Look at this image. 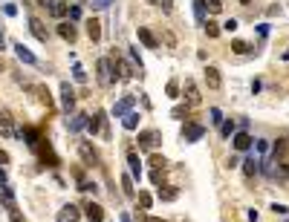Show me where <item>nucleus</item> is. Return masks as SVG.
I'll list each match as a JSON object with an SVG mask.
<instances>
[{
  "label": "nucleus",
  "mask_w": 289,
  "mask_h": 222,
  "mask_svg": "<svg viewBox=\"0 0 289 222\" xmlns=\"http://www.w3.org/2000/svg\"><path fill=\"white\" fill-rule=\"evenodd\" d=\"M9 211H12V222H23L20 220V214H17V208H9Z\"/></svg>",
  "instance_id": "nucleus-43"
},
{
  "label": "nucleus",
  "mask_w": 289,
  "mask_h": 222,
  "mask_svg": "<svg viewBox=\"0 0 289 222\" xmlns=\"http://www.w3.org/2000/svg\"><path fill=\"white\" fill-rule=\"evenodd\" d=\"M127 168H130V176L133 179H142V162H139V156L133 150L127 153Z\"/></svg>",
  "instance_id": "nucleus-15"
},
{
  "label": "nucleus",
  "mask_w": 289,
  "mask_h": 222,
  "mask_svg": "<svg viewBox=\"0 0 289 222\" xmlns=\"http://www.w3.org/2000/svg\"><path fill=\"white\" fill-rule=\"evenodd\" d=\"M151 202H153V196L142 190V193H139V208H142V211H148V208H151Z\"/></svg>",
  "instance_id": "nucleus-29"
},
{
  "label": "nucleus",
  "mask_w": 289,
  "mask_h": 222,
  "mask_svg": "<svg viewBox=\"0 0 289 222\" xmlns=\"http://www.w3.org/2000/svg\"><path fill=\"white\" fill-rule=\"evenodd\" d=\"M252 144H255V138L249 136V133H234V150L246 153V150H249Z\"/></svg>",
  "instance_id": "nucleus-12"
},
{
  "label": "nucleus",
  "mask_w": 289,
  "mask_h": 222,
  "mask_svg": "<svg viewBox=\"0 0 289 222\" xmlns=\"http://www.w3.org/2000/svg\"><path fill=\"white\" fill-rule=\"evenodd\" d=\"M165 95H168V98H176V95H179V84H176V81H168V87H165Z\"/></svg>",
  "instance_id": "nucleus-30"
},
{
  "label": "nucleus",
  "mask_w": 289,
  "mask_h": 222,
  "mask_svg": "<svg viewBox=\"0 0 289 222\" xmlns=\"http://www.w3.org/2000/svg\"><path fill=\"white\" fill-rule=\"evenodd\" d=\"M104 119H107L104 113H96L93 119H87V133H90V136H96V133H102V136L107 138V136H110V133H107V127H104Z\"/></svg>",
  "instance_id": "nucleus-3"
},
{
  "label": "nucleus",
  "mask_w": 289,
  "mask_h": 222,
  "mask_svg": "<svg viewBox=\"0 0 289 222\" xmlns=\"http://www.w3.org/2000/svg\"><path fill=\"white\" fill-rule=\"evenodd\" d=\"M139 222H165V220H159V217H142Z\"/></svg>",
  "instance_id": "nucleus-44"
},
{
  "label": "nucleus",
  "mask_w": 289,
  "mask_h": 222,
  "mask_svg": "<svg viewBox=\"0 0 289 222\" xmlns=\"http://www.w3.org/2000/svg\"><path fill=\"white\" fill-rule=\"evenodd\" d=\"M171 116H173V119H179V121H182V119H185V116H188V107H173V113H171Z\"/></svg>",
  "instance_id": "nucleus-37"
},
{
  "label": "nucleus",
  "mask_w": 289,
  "mask_h": 222,
  "mask_svg": "<svg viewBox=\"0 0 289 222\" xmlns=\"http://www.w3.org/2000/svg\"><path fill=\"white\" fill-rule=\"evenodd\" d=\"M58 35L72 44V41H75V26H72V23H58Z\"/></svg>",
  "instance_id": "nucleus-22"
},
{
  "label": "nucleus",
  "mask_w": 289,
  "mask_h": 222,
  "mask_svg": "<svg viewBox=\"0 0 289 222\" xmlns=\"http://www.w3.org/2000/svg\"><path fill=\"white\" fill-rule=\"evenodd\" d=\"M38 92H41V101L47 104V110H52V98H50V92H47V89H38Z\"/></svg>",
  "instance_id": "nucleus-38"
},
{
  "label": "nucleus",
  "mask_w": 289,
  "mask_h": 222,
  "mask_svg": "<svg viewBox=\"0 0 289 222\" xmlns=\"http://www.w3.org/2000/svg\"><path fill=\"white\" fill-rule=\"evenodd\" d=\"M84 214H87V220L90 222H102L104 220V208L96 205V202H90V205L84 208Z\"/></svg>",
  "instance_id": "nucleus-16"
},
{
  "label": "nucleus",
  "mask_w": 289,
  "mask_h": 222,
  "mask_svg": "<svg viewBox=\"0 0 289 222\" xmlns=\"http://www.w3.org/2000/svg\"><path fill=\"white\" fill-rule=\"evenodd\" d=\"M110 61H113V67L119 69V72H116V78H119V81L133 78V69H136V64H133V61H121V58H116V55H113Z\"/></svg>",
  "instance_id": "nucleus-2"
},
{
  "label": "nucleus",
  "mask_w": 289,
  "mask_h": 222,
  "mask_svg": "<svg viewBox=\"0 0 289 222\" xmlns=\"http://www.w3.org/2000/svg\"><path fill=\"white\" fill-rule=\"evenodd\" d=\"M35 3H41V6H50V0H35Z\"/></svg>",
  "instance_id": "nucleus-47"
},
{
  "label": "nucleus",
  "mask_w": 289,
  "mask_h": 222,
  "mask_svg": "<svg viewBox=\"0 0 289 222\" xmlns=\"http://www.w3.org/2000/svg\"><path fill=\"white\" fill-rule=\"evenodd\" d=\"M159 141H162V138H159L156 130H142V133H139V147H142V150H156Z\"/></svg>",
  "instance_id": "nucleus-4"
},
{
  "label": "nucleus",
  "mask_w": 289,
  "mask_h": 222,
  "mask_svg": "<svg viewBox=\"0 0 289 222\" xmlns=\"http://www.w3.org/2000/svg\"><path fill=\"white\" fill-rule=\"evenodd\" d=\"M78 153H81V159H84V165H90V168H93V165H99V153L93 150V144H90V141H81V144H78Z\"/></svg>",
  "instance_id": "nucleus-8"
},
{
  "label": "nucleus",
  "mask_w": 289,
  "mask_h": 222,
  "mask_svg": "<svg viewBox=\"0 0 289 222\" xmlns=\"http://www.w3.org/2000/svg\"><path fill=\"white\" fill-rule=\"evenodd\" d=\"M61 104H64V110H67V113L75 110V89H72L69 84H61Z\"/></svg>",
  "instance_id": "nucleus-9"
},
{
  "label": "nucleus",
  "mask_w": 289,
  "mask_h": 222,
  "mask_svg": "<svg viewBox=\"0 0 289 222\" xmlns=\"http://www.w3.org/2000/svg\"><path fill=\"white\" fill-rule=\"evenodd\" d=\"M220 133H223L226 138L234 136V121H223V124H220Z\"/></svg>",
  "instance_id": "nucleus-31"
},
{
  "label": "nucleus",
  "mask_w": 289,
  "mask_h": 222,
  "mask_svg": "<svg viewBox=\"0 0 289 222\" xmlns=\"http://www.w3.org/2000/svg\"><path fill=\"white\" fill-rule=\"evenodd\" d=\"M87 35H90V41H99V38H102V23H99L96 17L87 20Z\"/></svg>",
  "instance_id": "nucleus-18"
},
{
  "label": "nucleus",
  "mask_w": 289,
  "mask_h": 222,
  "mask_svg": "<svg viewBox=\"0 0 289 222\" xmlns=\"http://www.w3.org/2000/svg\"><path fill=\"white\" fill-rule=\"evenodd\" d=\"M0 133H3L6 138H15V127H12V119H9V116H3V113H0Z\"/></svg>",
  "instance_id": "nucleus-19"
},
{
  "label": "nucleus",
  "mask_w": 289,
  "mask_h": 222,
  "mask_svg": "<svg viewBox=\"0 0 289 222\" xmlns=\"http://www.w3.org/2000/svg\"><path fill=\"white\" fill-rule=\"evenodd\" d=\"M47 9H50L52 17H64L69 12V6L64 3V0H50V6H47Z\"/></svg>",
  "instance_id": "nucleus-17"
},
{
  "label": "nucleus",
  "mask_w": 289,
  "mask_h": 222,
  "mask_svg": "<svg viewBox=\"0 0 289 222\" xmlns=\"http://www.w3.org/2000/svg\"><path fill=\"white\" fill-rule=\"evenodd\" d=\"M278 176H284V179H289V165H281V168H278Z\"/></svg>",
  "instance_id": "nucleus-42"
},
{
  "label": "nucleus",
  "mask_w": 289,
  "mask_h": 222,
  "mask_svg": "<svg viewBox=\"0 0 289 222\" xmlns=\"http://www.w3.org/2000/svg\"><path fill=\"white\" fill-rule=\"evenodd\" d=\"M284 58H289V49H287V52H284Z\"/></svg>",
  "instance_id": "nucleus-50"
},
{
  "label": "nucleus",
  "mask_w": 289,
  "mask_h": 222,
  "mask_svg": "<svg viewBox=\"0 0 289 222\" xmlns=\"http://www.w3.org/2000/svg\"><path fill=\"white\" fill-rule=\"evenodd\" d=\"M29 29H32V35L41 41V44H47V41H50V32H47V26H44V20H41V17H29Z\"/></svg>",
  "instance_id": "nucleus-7"
},
{
  "label": "nucleus",
  "mask_w": 289,
  "mask_h": 222,
  "mask_svg": "<svg viewBox=\"0 0 289 222\" xmlns=\"http://www.w3.org/2000/svg\"><path fill=\"white\" fill-rule=\"evenodd\" d=\"M121 190L127 193V196H133L136 190H133V176H121Z\"/></svg>",
  "instance_id": "nucleus-26"
},
{
  "label": "nucleus",
  "mask_w": 289,
  "mask_h": 222,
  "mask_svg": "<svg viewBox=\"0 0 289 222\" xmlns=\"http://www.w3.org/2000/svg\"><path fill=\"white\" fill-rule=\"evenodd\" d=\"M58 222H78L81 220V208L78 205H64L61 211H58V217H55Z\"/></svg>",
  "instance_id": "nucleus-6"
},
{
  "label": "nucleus",
  "mask_w": 289,
  "mask_h": 222,
  "mask_svg": "<svg viewBox=\"0 0 289 222\" xmlns=\"http://www.w3.org/2000/svg\"><path fill=\"white\" fill-rule=\"evenodd\" d=\"M240 3H243V6H249V3H252V0H240Z\"/></svg>",
  "instance_id": "nucleus-49"
},
{
  "label": "nucleus",
  "mask_w": 289,
  "mask_h": 222,
  "mask_svg": "<svg viewBox=\"0 0 289 222\" xmlns=\"http://www.w3.org/2000/svg\"><path fill=\"white\" fill-rule=\"evenodd\" d=\"M6 49V41H3V32H0V52Z\"/></svg>",
  "instance_id": "nucleus-46"
},
{
  "label": "nucleus",
  "mask_w": 289,
  "mask_h": 222,
  "mask_svg": "<svg viewBox=\"0 0 289 222\" xmlns=\"http://www.w3.org/2000/svg\"><path fill=\"white\" fill-rule=\"evenodd\" d=\"M96 75H99V84H102V87H113V84H116V69H113V61H110V58H99V61H96Z\"/></svg>",
  "instance_id": "nucleus-1"
},
{
  "label": "nucleus",
  "mask_w": 289,
  "mask_h": 222,
  "mask_svg": "<svg viewBox=\"0 0 289 222\" xmlns=\"http://www.w3.org/2000/svg\"><path fill=\"white\" fill-rule=\"evenodd\" d=\"M203 136H205V127H203V124L185 121V127H182V138H185V141H200Z\"/></svg>",
  "instance_id": "nucleus-5"
},
{
  "label": "nucleus",
  "mask_w": 289,
  "mask_h": 222,
  "mask_svg": "<svg viewBox=\"0 0 289 222\" xmlns=\"http://www.w3.org/2000/svg\"><path fill=\"white\" fill-rule=\"evenodd\" d=\"M194 17H197V23H205V3L203 0H194Z\"/></svg>",
  "instance_id": "nucleus-25"
},
{
  "label": "nucleus",
  "mask_w": 289,
  "mask_h": 222,
  "mask_svg": "<svg viewBox=\"0 0 289 222\" xmlns=\"http://www.w3.org/2000/svg\"><path fill=\"white\" fill-rule=\"evenodd\" d=\"M257 171H260V165H257L255 159H243V176L246 179H255Z\"/></svg>",
  "instance_id": "nucleus-20"
},
{
  "label": "nucleus",
  "mask_w": 289,
  "mask_h": 222,
  "mask_svg": "<svg viewBox=\"0 0 289 222\" xmlns=\"http://www.w3.org/2000/svg\"><path fill=\"white\" fill-rule=\"evenodd\" d=\"M151 165H153V168H156V171H165V156L153 153V156H151Z\"/></svg>",
  "instance_id": "nucleus-32"
},
{
  "label": "nucleus",
  "mask_w": 289,
  "mask_h": 222,
  "mask_svg": "<svg viewBox=\"0 0 289 222\" xmlns=\"http://www.w3.org/2000/svg\"><path fill=\"white\" fill-rule=\"evenodd\" d=\"M3 69H6V64H3V58H0V72H3Z\"/></svg>",
  "instance_id": "nucleus-48"
},
{
  "label": "nucleus",
  "mask_w": 289,
  "mask_h": 222,
  "mask_svg": "<svg viewBox=\"0 0 289 222\" xmlns=\"http://www.w3.org/2000/svg\"><path fill=\"white\" fill-rule=\"evenodd\" d=\"M208 116H211V121H214V124H223V113L217 110V107H211V110H208Z\"/></svg>",
  "instance_id": "nucleus-36"
},
{
  "label": "nucleus",
  "mask_w": 289,
  "mask_h": 222,
  "mask_svg": "<svg viewBox=\"0 0 289 222\" xmlns=\"http://www.w3.org/2000/svg\"><path fill=\"white\" fill-rule=\"evenodd\" d=\"M159 196L162 199H176V188H159Z\"/></svg>",
  "instance_id": "nucleus-35"
},
{
  "label": "nucleus",
  "mask_w": 289,
  "mask_h": 222,
  "mask_svg": "<svg viewBox=\"0 0 289 222\" xmlns=\"http://www.w3.org/2000/svg\"><path fill=\"white\" fill-rule=\"evenodd\" d=\"M15 52H17V58H20L23 64H38V58H35V55H32L29 49H26L23 44H17V46H15Z\"/></svg>",
  "instance_id": "nucleus-21"
},
{
  "label": "nucleus",
  "mask_w": 289,
  "mask_h": 222,
  "mask_svg": "<svg viewBox=\"0 0 289 222\" xmlns=\"http://www.w3.org/2000/svg\"><path fill=\"white\" fill-rule=\"evenodd\" d=\"M151 179H153V185H159V188H162V185H165V173H162V171H156V168H153Z\"/></svg>",
  "instance_id": "nucleus-33"
},
{
  "label": "nucleus",
  "mask_w": 289,
  "mask_h": 222,
  "mask_svg": "<svg viewBox=\"0 0 289 222\" xmlns=\"http://www.w3.org/2000/svg\"><path fill=\"white\" fill-rule=\"evenodd\" d=\"M203 3H205V9H208L211 15H220V12H223V3H220V0H203Z\"/></svg>",
  "instance_id": "nucleus-27"
},
{
  "label": "nucleus",
  "mask_w": 289,
  "mask_h": 222,
  "mask_svg": "<svg viewBox=\"0 0 289 222\" xmlns=\"http://www.w3.org/2000/svg\"><path fill=\"white\" fill-rule=\"evenodd\" d=\"M81 127H87V116H84V113H78V116H72V119H69V133H78Z\"/></svg>",
  "instance_id": "nucleus-23"
},
{
  "label": "nucleus",
  "mask_w": 289,
  "mask_h": 222,
  "mask_svg": "<svg viewBox=\"0 0 289 222\" xmlns=\"http://www.w3.org/2000/svg\"><path fill=\"white\" fill-rule=\"evenodd\" d=\"M121 124H124V130H136L139 127V113H127V116H121Z\"/></svg>",
  "instance_id": "nucleus-24"
},
{
  "label": "nucleus",
  "mask_w": 289,
  "mask_h": 222,
  "mask_svg": "<svg viewBox=\"0 0 289 222\" xmlns=\"http://www.w3.org/2000/svg\"><path fill=\"white\" fill-rule=\"evenodd\" d=\"M133 104H136V98H133V95H124L121 101H116V107H113V116H116V119L127 116V113L133 110Z\"/></svg>",
  "instance_id": "nucleus-10"
},
{
  "label": "nucleus",
  "mask_w": 289,
  "mask_h": 222,
  "mask_svg": "<svg viewBox=\"0 0 289 222\" xmlns=\"http://www.w3.org/2000/svg\"><path fill=\"white\" fill-rule=\"evenodd\" d=\"M205 26V35H208V38H217V35H220V26H217V23H203Z\"/></svg>",
  "instance_id": "nucleus-34"
},
{
  "label": "nucleus",
  "mask_w": 289,
  "mask_h": 222,
  "mask_svg": "<svg viewBox=\"0 0 289 222\" xmlns=\"http://www.w3.org/2000/svg\"><path fill=\"white\" fill-rule=\"evenodd\" d=\"M72 72H75V78H78V81H87V72L78 67V64H75V69H72Z\"/></svg>",
  "instance_id": "nucleus-41"
},
{
  "label": "nucleus",
  "mask_w": 289,
  "mask_h": 222,
  "mask_svg": "<svg viewBox=\"0 0 289 222\" xmlns=\"http://www.w3.org/2000/svg\"><path fill=\"white\" fill-rule=\"evenodd\" d=\"M205 81H208V87H211V89H220V84H223L220 69H217V67H205Z\"/></svg>",
  "instance_id": "nucleus-13"
},
{
  "label": "nucleus",
  "mask_w": 289,
  "mask_h": 222,
  "mask_svg": "<svg viewBox=\"0 0 289 222\" xmlns=\"http://www.w3.org/2000/svg\"><path fill=\"white\" fill-rule=\"evenodd\" d=\"M223 29H226V32H234V29H237V20H234V17H231V20H226V23H223Z\"/></svg>",
  "instance_id": "nucleus-39"
},
{
  "label": "nucleus",
  "mask_w": 289,
  "mask_h": 222,
  "mask_svg": "<svg viewBox=\"0 0 289 222\" xmlns=\"http://www.w3.org/2000/svg\"><path fill=\"white\" fill-rule=\"evenodd\" d=\"M139 41H142V44H145L148 49H156V46H159V41H156V35H153L151 29H148V26H139Z\"/></svg>",
  "instance_id": "nucleus-11"
},
{
  "label": "nucleus",
  "mask_w": 289,
  "mask_h": 222,
  "mask_svg": "<svg viewBox=\"0 0 289 222\" xmlns=\"http://www.w3.org/2000/svg\"><path fill=\"white\" fill-rule=\"evenodd\" d=\"M113 0H93V9H107Z\"/></svg>",
  "instance_id": "nucleus-40"
},
{
  "label": "nucleus",
  "mask_w": 289,
  "mask_h": 222,
  "mask_svg": "<svg viewBox=\"0 0 289 222\" xmlns=\"http://www.w3.org/2000/svg\"><path fill=\"white\" fill-rule=\"evenodd\" d=\"M231 49L237 52V55H246V52L252 49V46H249V44H246V41H231Z\"/></svg>",
  "instance_id": "nucleus-28"
},
{
  "label": "nucleus",
  "mask_w": 289,
  "mask_h": 222,
  "mask_svg": "<svg viewBox=\"0 0 289 222\" xmlns=\"http://www.w3.org/2000/svg\"><path fill=\"white\" fill-rule=\"evenodd\" d=\"M6 162H9V153H6V150H0V165H6Z\"/></svg>",
  "instance_id": "nucleus-45"
},
{
  "label": "nucleus",
  "mask_w": 289,
  "mask_h": 222,
  "mask_svg": "<svg viewBox=\"0 0 289 222\" xmlns=\"http://www.w3.org/2000/svg\"><path fill=\"white\" fill-rule=\"evenodd\" d=\"M185 98H188L191 107H197V104H200V89H197V84H194L191 78L185 81Z\"/></svg>",
  "instance_id": "nucleus-14"
}]
</instances>
